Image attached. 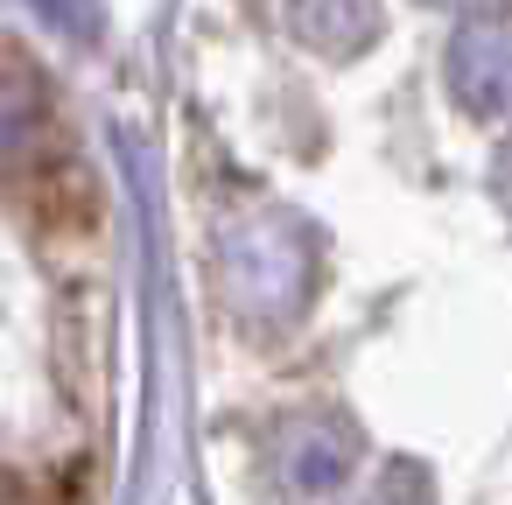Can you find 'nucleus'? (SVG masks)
Returning a JSON list of instances; mask_svg holds the SVG:
<instances>
[{
  "mask_svg": "<svg viewBox=\"0 0 512 505\" xmlns=\"http://www.w3.org/2000/svg\"><path fill=\"white\" fill-rule=\"evenodd\" d=\"M29 211H36V232L71 246V239H92L99 232V197L78 169H43L36 190H29Z\"/></svg>",
  "mask_w": 512,
  "mask_h": 505,
  "instance_id": "obj_1",
  "label": "nucleus"
}]
</instances>
